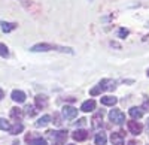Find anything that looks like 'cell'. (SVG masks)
<instances>
[{
  "label": "cell",
  "mask_w": 149,
  "mask_h": 145,
  "mask_svg": "<svg viewBox=\"0 0 149 145\" xmlns=\"http://www.w3.org/2000/svg\"><path fill=\"white\" fill-rule=\"evenodd\" d=\"M48 138L52 141L54 145H64L66 141H67V130H58V132H54V130H49L46 132Z\"/></svg>",
  "instance_id": "3957f363"
},
{
  "label": "cell",
  "mask_w": 149,
  "mask_h": 145,
  "mask_svg": "<svg viewBox=\"0 0 149 145\" xmlns=\"http://www.w3.org/2000/svg\"><path fill=\"white\" fill-rule=\"evenodd\" d=\"M148 127H149V120H148Z\"/></svg>",
  "instance_id": "f546056e"
},
{
  "label": "cell",
  "mask_w": 149,
  "mask_h": 145,
  "mask_svg": "<svg viewBox=\"0 0 149 145\" xmlns=\"http://www.w3.org/2000/svg\"><path fill=\"white\" fill-rule=\"evenodd\" d=\"M0 26H2V30H3L5 33H9V32H12V30H15V29L18 27V24H17V22H6V21H2V22H0Z\"/></svg>",
  "instance_id": "9a60e30c"
},
{
  "label": "cell",
  "mask_w": 149,
  "mask_h": 145,
  "mask_svg": "<svg viewBox=\"0 0 149 145\" xmlns=\"http://www.w3.org/2000/svg\"><path fill=\"white\" fill-rule=\"evenodd\" d=\"M52 50H58L63 53H66V51L72 53L70 48H63V46H57V45H51V43H37L30 48V51H33V53H46V51H52Z\"/></svg>",
  "instance_id": "6da1fadb"
},
{
  "label": "cell",
  "mask_w": 149,
  "mask_h": 145,
  "mask_svg": "<svg viewBox=\"0 0 149 145\" xmlns=\"http://www.w3.org/2000/svg\"><path fill=\"white\" fill-rule=\"evenodd\" d=\"M22 117H24L22 109H19V108H12V109H10V118H14L17 123H18V121H21Z\"/></svg>",
  "instance_id": "5bb4252c"
},
{
  "label": "cell",
  "mask_w": 149,
  "mask_h": 145,
  "mask_svg": "<svg viewBox=\"0 0 149 145\" xmlns=\"http://www.w3.org/2000/svg\"><path fill=\"white\" fill-rule=\"evenodd\" d=\"M10 124H9V121H6V120L5 118H0V129H2V130H10Z\"/></svg>",
  "instance_id": "44dd1931"
},
{
  "label": "cell",
  "mask_w": 149,
  "mask_h": 145,
  "mask_svg": "<svg viewBox=\"0 0 149 145\" xmlns=\"http://www.w3.org/2000/svg\"><path fill=\"white\" fill-rule=\"evenodd\" d=\"M34 102H36V106L39 108V109H43V108L48 106V97L43 94H37L34 97Z\"/></svg>",
  "instance_id": "30bf717a"
},
{
  "label": "cell",
  "mask_w": 149,
  "mask_h": 145,
  "mask_svg": "<svg viewBox=\"0 0 149 145\" xmlns=\"http://www.w3.org/2000/svg\"><path fill=\"white\" fill-rule=\"evenodd\" d=\"M26 142H29L30 145H48V142H46L43 138L37 136V138L31 139V135H27V136H26Z\"/></svg>",
  "instance_id": "7c38bea8"
},
{
  "label": "cell",
  "mask_w": 149,
  "mask_h": 145,
  "mask_svg": "<svg viewBox=\"0 0 149 145\" xmlns=\"http://www.w3.org/2000/svg\"><path fill=\"white\" fill-rule=\"evenodd\" d=\"M103 115H104V111L103 109H100L98 112H95L94 114V117H93V120H91V124H93V129H98V127H102L103 126Z\"/></svg>",
  "instance_id": "5b68a950"
},
{
  "label": "cell",
  "mask_w": 149,
  "mask_h": 145,
  "mask_svg": "<svg viewBox=\"0 0 149 145\" xmlns=\"http://www.w3.org/2000/svg\"><path fill=\"white\" fill-rule=\"evenodd\" d=\"M94 109H95V102H94L93 99L84 102L82 106H81V111H84V112H91V111H94Z\"/></svg>",
  "instance_id": "4fadbf2b"
},
{
  "label": "cell",
  "mask_w": 149,
  "mask_h": 145,
  "mask_svg": "<svg viewBox=\"0 0 149 145\" xmlns=\"http://www.w3.org/2000/svg\"><path fill=\"white\" fill-rule=\"evenodd\" d=\"M148 75H149V69H148Z\"/></svg>",
  "instance_id": "4dcf8cb0"
},
{
  "label": "cell",
  "mask_w": 149,
  "mask_h": 145,
  "mask_svg": "<svg viewBox=\"0 0 149 145\" xmlns=\"http://www.w3.org/2000/svg\"><path fill=\"white\" fill-rule=\"evenodd\" d=\"M12 100L17 102V103L26 102V93L21 91V90H14V91H12Z\"/></svg>",
  "instance_id": "8fae6325"
},
{
  "label": "cell",
  "mask_w": 149,
  "mask_h": 145,
  "mask_svg": "<svg viewBox=\"0 0 149 145\" xmlns=\"http://www.w3.org/2000/svg\"><path fill=\"white\" fill-rule=\"evenodd\" d=\"M70 145H72V144H70Z\"/></svg>",
  "instance_id": "1f68e13d"
},
{
  "label": "cell",
  "mask_w": 149,
  "mask_h": 145,
  "mask_svg": "<svg viewBox=\"0 0 149 145\" xmlns=\"http://www.w3.org/2000/svg\"><path fill=\"white\" fill-rule=\"evenodd\" d=\"M128 145H136V142H134V141H130V142H128Z\"/></svg>",
  "instance_id": "f1b7e54d"
},
{
  "label": "cell",
  "mask_w": 149,
  "mask_h": 145,
  "mask_svg": "<svg viewBox=\"0 0 149 145\" xmlns=\"http://www.w3.org/2000/svg\"><path fill=\"white\" fill-rule=\"evenodd\" d=\"M130 115L134 118V120H139V118H142V115H143V111H140V108H130Z\"/></svg>",
  "instance_id": "ffe728a7"
},
{
  "label": "cell",
  "mask_w": 149,
  "mask_h": 145,
  "mask_svg": "<svg viewBox=\"0 0 149 145\" xmlns=\"http://www.w3.org/2000/svg\"><path fill=\"white\" fill-rule=\"evenodd\" d=\"M0 55H2V57H8V55H9L8 46H6L5 43H0Z\"/></svg>",
  "instance_id": "7402d4cb"
},
{
  "label": "cell",
  "mask_w": 149,
  "mask_h": 145,
  "mask_svg": "<svg viewBox=\"0 0 149 145\" xmlns=\"http://www.w3.org/2000/svg\"><path fill=\"white\" fill-rule=\"evenodd\" d=\"M24 109H26V112H27V115H30V117H34L36 115V109L31 106V105H27L26 108H24Z\"/></svg>",
  "instance_id": "603a6c76"
},
{
  "label": "cell",
  "mask_w": 149,
  "mask_h": 145,
  "mask_svg": "<svg viewBox=\"0 0 149 145\" xmlns=\"http://www.w3.org/2000/svg\"><path fill=\"white\" fill-rule=\"evenodd\" d=\"M115 81L113 79H102L100 84H98L97 87L91 88L90 90V94L91 96H97V94H100L103 91H107V90H115Z\"/></svg>",
  "instance_id": "7a4b0ae2"
},
{
  "label": "cell",
  "mask_w": 149,
  "mask_h": 145,
  "mask_svg": "<svg viewBox=\"0 0 149 145\" xmlns=\"http://www.w3.org/2000/svg\"><path fill=\"white\" fill-rule=\"evenodd\" d=\"M54 120H55V121H54V123H55L57 126H60V124H61V118H60V115H58L57 112L54 114Z\"/></svg>",
  "instance_id": "484cf974"
},
{
  "label": "cell",
  "mask_w": 149,
  "mask_h": 145,
  "mask_svg": "<svg viewBox=\"0 0 149 145\" xmlns=\"http://www.w3.org/2000/svg\"><path fill=\"white\" fill-rule=\"evenodd\" d=\"M72 138L74 141H85L86 138H88V132L84 130V129H78V130H74L72 133Z\"/></svg>",
  "instance_id": "9c48e42d"
},
{
  "label": "cell",
  "mask_w": 149,
  "mask_h": 145,
  "mask_svg": "<svg viewBox=\"0 0 149 145\" xmlns=\"http://www.w3.org/2000/svg\"><path fill=\"white\" fill-rule=\"evenodd\" d=\"M142 109L143 111H146V112H149V100L146 99L145 102H143V106H142Z\"/></svg>",
  "instance_id": "d4e9b609"
},
{
  "label": "cell",
  "mask_w": 149,
  "mask_h": 145,
  "mask_svg": "<svg viewBox=\"0 0 149 145\" xmlns=\"http://www.w3.org/2000/svg\"><path fill=\"white\" fill-rule=\"evenodd\" d=\"M85 123H86V120H85V118H79V120H78V123H76V126H84Z\"/></svg>",
  "instance_id": "4316f807"
},
{
  "label": "cell",
  "mask_w": 149,
  "mask_h": 145,
  "mask_svg": "<svg viewBox=\"0 0 149 145\" xmlns=\"http://www.w3.org/2000/svg\"><path fill=\"white\" fill-rule=\"evenodd\" d=\"M94 141H95V145H106V142H107L106 133H103V132L97 133V135H95V138H94Z\"/></svg>",
  "instance_id": "ac0fdd59"
},
{
  "label": "cell",
  "mask_w": 149,
  "mask_h": 145,
  "mask_svg": "<svg viewBox=\"0 0 149 145\" xmlns=\"http://www.w3.org/2000/svg\"><path fill=\"white\" fill-rule=\"evenodd\" d=\"M3 97H5V91H3L2 88H0V100H2Z\"/></svg>",
  "instance_id": "83f0119b"
},
{
  "label": "cell",
  "mask_w": 149,
  "mask_h": 145,
  "mask_svg": "<svg viewBox=\"0 0 149 145\" xmlns=\"http://www.w3.org/2000/svg\"><path fill=\"white\" fill-rule=\"evenodd\" d=\"M49 123H51V117H49V115H43L42 118H39V120L34 123V126H36V127H45V126H48Z\"/></svg>",
  "instance_id": "2e32d148"
},
{
  "label": "cell",
  "mask_w": 149,
  "mask_h": 145,
  "mask_svg": "<svg viewBox=\"0 0 149 145\" xmlns=\"http://www.w3.org/2000/svg\"><path fill=\"white\" fill-rule=\"evenodd\" d=\"M116 102H118V99L113 97V96H104V97H102V105H106V106H113Z\"/></svg>",
  "instance_id": "e0dca14e"
},
{
  "label": "cell",
  "mask_w": 149,
  "mask_h": 145,
  "mask_svg": "<svg viewBox=\"0 0 149 145\" xmlns=\"http://www.w3.org/2000/svg\"><path fill=\"white\" fill-rule=\"evenodd\" d=\"M78 115V109L76 108H73V106H64L63 108V117L67 118V120H72Z\"/></svg>",
  "instance_id": "ba28073f"
},
{
  "label": "cell",
  "mask_w": 149,
  "mask_h": 145,
  "mask_svg": "<svg viewBox=\"0 0 149 145\" xmlns=\"http://www.w3.org/2000/svg\"><path fill=\"white\" fill-rule=\"evenodd\" d=\"M22 130H24V126H22V124H21V123L18 121V123H15L14 126L10 127L9 133H10V135H18V133H21Z\"/></svg>",
  "instance_id": "d6986e66"
},
{
  "label": "cell",
  "mask_w": 149,
  "mask_h": 145,
  "mask_svg": "<svg viewBox=\"0 0 149 145\" xmlns=\"http://www.w3.org/2000/svg\"><path fill=\"white\" fill-rule=\"evenodd\" d=\"M110 141L113 145H124V132L119 130V132H113L110 136Z\"/></svg>",
  "instance_id": "52a82bcc"
},
{
  "label": "cell",
  "mask_w": 149,
  "mask_h": 145,
  "mask_svg": "<svg viewBox=\"0 0 149 145\" xmlns=\"http://www.w3.org/2000/svg\"><path fill=\"white\" fill-rule=\"evenodd\" d=\"M125 36H128V30H127V29H121V30H119V38L124 39Z\"/></svg>",
  "instance_id": "cb8c5ba5"
},
{
  "label": "cell",
  "mask_w": 149,
  "mask_h": 145,
  "mask_svg": "<svg viewBox=\"0 0 149 145\" xmlns=\"http://www.w3.org/2000/svg\"><path fill=\"white\" fill-rule=\"evenodd\" d=\"M127 127H128V130H130V133H133V135H140L142 133V124L140 123H137V121H128L127 123Z\"/></svg>",
  "instance_id": "8992f818"
},
{
  "label": "cell",
  "mask_w": 149,
  "mask_h": 145,
  "mask_svg": "<svg viewBox=\"0 0 149 145\" xmlns=\"http://www.w3.org/2000/svg\"><path fill=\"white\" fill-rule=\"evenodd\" d=\"M109 120L115 124H122L125 121V115H124V112H121L119 109H112L109 112Z\"/></svg>",
  "instance_id": "277c9868"
}]
</instances>
